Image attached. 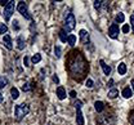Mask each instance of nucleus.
<instances>
[{"label":"nucleus","instance_id":"39","mask_svg":"<svg viewBox=\"0 0 134 125\" xmlns=\"http://www.w3.org/2000/svg\"><path fill=\"white\" fill-rule=\"evenodd\" d=\"M47 125H52V124H47Z\"/></svg>","mask_w":134,"mask_h":125},{"label":"nucleus","instance_id":"1","mask_svg":"<svg viewBox=\"0 0 134 125\" xmlns=\"http://www.w3.org/2000/svg\"><path fill=\"white\" fill-rule=\"evenodd\" d=\"M66 70L72 80L81 83L89 72V63L80 49H72L66 55Z\"/></svg>","mask_w":134,"mask_h":125},{"label":"nucleus","instance_id":"31","mask_svg":"<svg viewBox=\"0 0 134 125\" xmlns=\"http://www.w3.org/2000/svg\"><path fill=\"white\" fill-rule=\"evenodd\" d=\"M129 123L132 125H134V108L129 112Z\"/></svg>","mask_w":134,"mask_h":125},{"label":"nucleus","instance_id":"16","mask_svg":"<svg viewBox=\"0 0 134 125\" xmlns=\"http://www.w3.org/2000/svg\"><path fill=\"white\" fill-rule=\"evenodd\" d=\"M126 65L124 63V62H121V63H119V66H117V72H119V75H125L126 73Z\"/></svg>","mask_w":134,"mask_h":125},{"label":"nucleus","instance_id":"37","mask_svg":"<svg viewBox=\"0 0 134 125\" xmlns=\"http://www.w3.org/2000/svg\"><path fill=\"white\" fill-rule=\"evenodd\" d=\"M132 89H133V92H134V80H132Z\"/></svg>","mask_w":134,"mask_h":125},{"label":"nucleus","instance_id":"19","mask_svg":"<svg viewBox=\"0 0 134 125\" xmlns=\"http://www.w3.org/2000/svg\"><path fill=\"white\" fill-rule=\"evenodd\" d=\"M40 61H41V54H40V53L34 54L32 57H31V63H32V65H36V63H39Z\"/></svg>","mask_w":134,"mask_h":125},{"label":"nucleus","instance_id":"38","mask_svg":"<svg viewBox=\"0 0 134 125\" xmlns=\"http://www.w3.org/2000/svg\"><path fill=\"white\" fill-rule=\"evenodd\" d=\"M132 17H133V18H134V12H133V14H132Z\"/></svg>","mask_w":134,"mask_h":125},{"label":"nucleus","instance_id":"27","mask_svg":"<svg viewBox=\"0 0 134 125\" xmlns=\"http://www.w3.org/2000/svg\"><path fill=\"white\" fill-rule=\"evenodd\" d=\"M12 23H13V30H14V31H19V30H21V26H19V22H18L17 19H14V21H13Z\"/></svg>","mask_w":134,"mask_h":125},{"label":"nucleus","instance_id":"18","mask_svg":"<svg viewBox=\"0 0 134 125\" xmlns=\"http://www.w3.org/2000/svg\"><path fill=\"white\" fill-rule=\"evenodd\" d=\"M9 84V80L7 76H0V89H4Z\"/></svg>","mask_w":134,"mask_h":125},{"label":"nucleus","instance_id":"32","mask_svg":"<svg viewBox=\"0 0 134 125\" xmlns=\"http://www.w3.org/2000/svg\"><path fill=\"white\" fill-rule=\"evenodd\" d=\"M22 90H23V92H30V90H31L30 83H25V84L22 85Z\"/></svg>","mask_w":134,"mask_h":125},{"label":"nucleus","instance_id":"7","mask_svg":"<svg viewBox=\"0 0 134 125\" xmlns=\"http://www.w3.org/2000/svg\"><path fill=\"white\" fill-rule=\"evenodd\" d=\"M13 12H14V1L13 0H9V3L7 4V7H4V12H3V16H4L5 22H8L12 18Z\"/></svg>","mask_w":134,"mask_h":125},{"label":"nucleus","instance_id":"12","mask_svg":"<svg viewBox=\"0 0 134 125\" xmlns=\"http://www.w3.org/2000/svg\"><path fill=\"white\" fill-rule=\"evenodd\" d=\"M55 93H57V97H58V99H59V101H63V99L66 98V95H67L66 90H65V88H63V87H58Z\"/></svg>","mask_w":134,"mask_h":125},{"label":"nucleus","instance_id":"11","mask_svg":"<svg viewBox=\"0 0 134 125\" xmlns=\"http://www.w3.org/2000/svg\"><path fill=\"white\" fill-rule=\"evenodd\" d=\"M79 36H80V41L83 43V44H88V41H89V32L86 31V30H80V32H79Z\"/></svg>","mask_w":134,"mask_h":125},{"label":"nucleus","instance_id":"8","mask_svg":"<svg viewBox=\"0 0 134 125\" xmlns=\"http://www.w3.org/2000/svg\"><path fill=\"white\" fill-rule=\"evenodd\" d=\"M119 34H120V27L117 23H112L110 27H108V36L114 40H116L119 37Z\"/></svg>","mask_w":134,"mask_h":125},{"label":"nucleus","instance_id":"28","mask_svg":"<svg viewBox=\"0 0 134 125\" xmlns=\"http://www.w3.org/2000/svg\"><path fill=\"white\" fill-rule=\"evenodd\" d=\"M130 30H132V27H130L129 25H126V23H125V25H124V26L121 27V31H122L124 34H128V32H129Z\"/></svg>","mask_w":134,"mask_h":125},{"label":"nucleus","instance_id":"22","mask_svg":"<svg viewBox=\"0 0 134 125\" xmlns=\"http://www.w3.org/2000/svg\"><path fill=\"white\" fill-rule=\"evenodd\" d=\"M67 44L68 45H71V47H74L75 44H76V36L75 35H68V39H67Z\"/></svg>","mask_w":134,"mask_h":125},{"label":"nucleus","instance_id":"15","mask_svg":"<svg viewBox=\"0 0 134 125\" xmlns=\"http://www.w3.org/2000/svg\"><path fill=\"white\" fill-rule=\"evenodd\" d=\"M94 108H96V111H97L98 113H102V112L104 111V103H103L102 101H96V102H94Z\"/></svg>","mask_w":134,"mask_h":125},{"label":"nucleus","instance_id":"34","mask_svg":"<svg viewBox=\"0 0 134 125\" xmlns=\"http://www.w3.org/2000/svg\"><path fill=\"white\" fill-rule=\"evenodd\" d=\"M70 97H71V98H76V92H75V90H71V92H70Z\"/></svg>","mask_w":134,"mask_h":125},{"label":"nucleus","instance_id":"33","mask_svg":"<svg viewBox=\"0 0 134 125\" xmlns=\"http://www.w3.org/2000/svg\"><path fill=\"white\" fill-rule=\"evenodd\" d=\"M53 81H54L55 84H59V77H58L57 75H54V76H53Z\"/></svg>","mask_w":134,"mask_h":125},{"label":"nucleus","instance_id":"35","mask_svg":"<svg viewBox=\"0 0 134 125\" xmlns=\"http://www.w3.org/2000/svg\"><path fill=\"white\" fill-rule=\"evenodd\" d=\"M8 3H9L8 0H0V5H3V7H7Z\"/></svg>","mask_w":134,"mask_h":125},{"label":"nucleus","instance_id":"2","mask_svg":"<svg viewBox=\"0 0 134 125\" xmlns=\"http://www.w3.org/2000/svg\"><path fill=\"white\" fill-rule=\"evenodd\" d=\"M97 125H116V116L112 111L102 112L97 117Z\"/></svg>","mask_w":134,"mask_h":125},{"label":"nucleus","instance_id":"21","mask_svg":"<svg viewBox=\"0 0 134 125\" xmlns=\"http://www.w3.org/2000/svg\"><path fill=\"white\" fill-rule=\"evenodd\" d=\"M10 95H12V99H14V101H16L17 98L19 97V90L17 89L16 87H13V88L10 89Z\"/></svg>","mask_w":134,"mask_h":125},{"label":"nucleus","instance_id":"30","mask_svg":"<svg viewBox=\"0 0 134 125\" xmlns=\"http://www.w3.org/2000/svg\"><path fill=\"white\" fill-rule=\"evenodd\" d=\"M23 65H25V67H30V57L29 55L23 57Z\"/></svg>","mask_w":134,"mask_h":125},{"label":"nucleus","instance_id":"9","mask_svg":"<svg viewBox=\"0 0 134 125\" xmlns=\"http://www.w3.org/2000/svg\"><path fill=\"white\" fill-rule=\"evenodd\" d=\"M3 44H4V47L8 49V50H12L13 49V41H12V37L10 35H4L3 36Z\"/></svg>","mask_w":134,"mask_h":125},{"label":"nucleus","instance_id":"25","mask_svg":"<svg viewBox=\"0 0 134 125\" xmlns=\"http://www.w3.org/2000/svg\"><path fill=\"white\" fill-rule=\"evenodd\" d=\"M54 55L57 58H61V55H62V48L59 45H55L54 47Z\"/></svg>","mask_w":134,"mask_h":125},{"label":"nucleus","instance_id":"14","mask_svg":"<svg viewBox=\"0 0 134 125\" xmlns=\"http://www.w3.org/2000/svg\"><path fill=\"white\" fill-rule=\"evenodd\" d=\"M121 94H122V97L124 98H130L132 95H133V89L130 88V87H125L124 89H122V92H121Z\"/></svg>","mask_w":134,"mask_h":125},{"label":"nucleus","instance_id":"29","mask_svg":"<svg viewBox=\"0 0 134 125\" xmlns=\"http://www.w3.org/2000/svg\"><path fill=\"white\" fill-rule=\"evenodd\" d=\"M93 85H94V81L92 80V79H86V81H85V87L86 88H93Z\"/></svg>","mask_w":134,"mask_h":125},{"label":"nucleus","instance_id":"36","mask_svg":"<svg viewBox=\"0 0 134 125\" xmlns=\"http://www.w3.org/2000/svg\"><path fill=\"white\" fill-rule=\"evenodd\" d=\"M3 101H4V97H3V94H1V93H0V103H1V102H3Z\"/></svg>","mask_w":134,"mask_h":125},{"label":"nucleus","instance_id":"3","mask_svg":"<svg viewBox=\"0 0 134 125\" xmlns=\"http://www.w3.org/2000/svg\"><path fill=\"white\" fill-rule=\"evenodd\" d=\"M30 112V105L29 103H21L14 107V120L17 123H21L23 117Z\"/></svg>","mask_w":134,"mask_h":125},{"label":"nucleus","instance_id":"6","mask_svg":"<svg viewBox=\"0 0 134 125\" xmlns=\"http://www.w3.org/2000/svg\"><path fill=\"white\" fill-rule=\"evenodd\" d=\"M81 107H83V102L80 99H77L75 102V108H76V124L77 125H84L85 121H84V115L81 112Z\"/></svg>","mask_w":134,"mask_h":125},{"label":"nucleus","instance_id":"10","mask_svg":"<svg viewBox=\"0 0 134 125\" xmlns=\"http://www.w3.org/2000/svg\"><path fill=\"white\" fill-rule=\"evenodd\" d=\"M16 44H17V48H18L19 50H23V49L26 48V40H25V37L22 35H19L17 37Z\"/></svg>","mask_w":134,"mask_h":125},{"label":"nucleus","instance_id":"4","mask_svg":"<svg viewBox=\"0 0 134 125\" xmlns=\"http://www.w3.org/2000/svg\"><path fill=\"white\" fill-rule=\"evenodd\" d=\"M17 12L23 18H26L27 21H32L31 14L29 13V7H27V3L26 1H18V4H17Z\"/></svg>","mask_w":134,"mask_h":125},{"label":"nucleus","instance_id":"23","mask_svg":"<svg viewBox=\"0 0 134 125\" xmlns=\"http://www.w3.org/2000/svg\"><path fill=\"white\" fill-rule=\"evenodd\" d=\"M124 21H125V16H124V13H119V14H116L115 23H124Z\"/></svg>","mask_w":134,"mask_h":125},{"label":"nucleus","instance_id":"5","mask_svg":"<svg viewBox=\"0 0 134 125\" xmlns=\"http://www.w3.org/2000/svg\"><path fill=\"white\" fill-rule=\"evenodd\" d=\"M76 26V19H75V16L72 13H68L65 18V23H63V30L66 32H71Z\"/></svg>","mask_w":134,"mask_h":125},{"label":"nucleus","instance_id":"13","mask_svg":"<svg viewBox=\"0 0 134 125\" xmlns=\"http://www.w3.org/2000/svg\"><path fill=\"white\" fill-rule=\"evenodd\" d=\"M99 65H100V67H102V70H103V72H104V75H107V76L111 75V67L108 65H106V62L103 59L99 61Z\"/></svg>","mask_w":134,"mask_h":125},{"label":"nucleus","instance_id":"24","mask_svg":"<svg viewBox=\"0 0 134 125\" xmlns=\"http://www.w3.org/2000/svg\"><path fill=\"white\" fill-rule=\"evenodd\" d=\"M7 32H8V26L5 25V23H1L0 22V35H7Z\"/></svg>","mask_w":134,"mask_h":125},{"label":"nucleus","instance_id":"26","mask_svg":"<svg viewBox=\"0 0 134 125\" xmlns=\"http://www.w3.org/2000/svg\"><path fill=\"white\" fill-rule=\"evenodd\" d=\"M104 4V1H102V0H96L94 3H93V5H94V9L96 10H100V8H102V5Z\"/></svg>","mask_w":134,"mask_h":125},{"label":"nucleus","instance_id":"20","mask_svg":"<svg viewBox=\"0 0 134 125\" xmlns=\"http://www.w3.org/2000/svg\"><path fill=\"white\" fill-rule=\"evenodd\" d=\"M67 39H68V35H67V32L62 29V30H59V40L61 41H63V43H66Z\"/></svg>","mask_w":134,"mask_h":125},{"label":"nucleus","instance_id":"17","mask_svg":"<svg viewBox=\"0 0 134 125\" xmlns=\"http://www.w3.org/2000/svg\"><path fill=\"white\" fill-rule=\"evenodd\" d=\"M117 95H119V90L116 88H111L110 92H108V94H107V97L110 98V99H115Z\"/></svg>","mask_w":134,"mask_h":125}]
</instances>
